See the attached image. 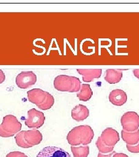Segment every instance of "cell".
<instances>
[{
	"instance_id": "1",
	"label": "cell",
	"mask_w": 139,
	"mask_h": 157,
	"mask_svg": "<svg viewBox=\"0 0 139 157\" xmlns=\"http://www.w3.org/2000/svg\"><path fill=\"white\" fill-rule=\"evenodd\" d=\"M94 137L93 129L88 125H81L74 128L68 133L67 140L71 146H87Z\"/></svg>"
},
{
	"instance_id": "2",
	"label": "cell",
	"mask_w": 139,
	"mask_h": 157,
	"mask_svg": "<svg viewBox=\"0 0 139 157\" xmlns=\"http://www.w3.org/2000/svg\"><path fill=\"white\" fill-rule=\"evenodd\" d=\"M28 100L35 104L41 110H48L53 107L55 99L49 93L40 89H34L28 91Z\"/></svg>"
},
{
	"instance_id": "3",
	"label": "cell",
	"mask_w": 139,
	"mask_h": 157,
	"mask_svg": "<svg viewBox=\"0 0 139 157\" xmlns=\"http://www.w3.org/2000/svg\"><path fill=\"white\" fill-rule=\"evenodd\" d=\"M15 139L17 146L28 148L39 144L42 141V135L37 129L23 130L17 133Z\"/></svg>"
},
{
	"instance_id": "4",
	"label": "cell",
	"mask_w": 139,
	"mask_h": 157,
	"mask_svg": "<svg viewBox=\"0 0 139 157\" xmlns=\"http://www.w3.org/2000/svg\"><path fill=\"white\" fill-rule=\"evenodd\" d=\"M53 84L55 89L58 91L75 93L80 90L81 82L77 77L62 75L56 77Z\"/></svg>"
},
{
	"instance_id": "5",
	"label": "cell",
	"mask_w": 139,
	"mask_h": 157,
	"mask_svg": "<svg viewBox=\"0 0 139 157\" xmlns=\"http://www.w3.org/2000/svg\"><path fill=\"white\" fill-rule=\"evenodd\" d=\"M22 124L12 115H6L0 124V137L8 138L16 135L22 129Z\"/></svg>"
},
{
	"instance_id": "6",
	"label": "cell",
	"mask_w": 139,
	"mask_h": 157,
	"mask_svg": "<svg viewBox=\"0 0 139 157\" xmlns=\"http://www.w3.org/2000/svg\"><path fill=\"white\" fill-rule=\"evenodd\" d=\"M121 124L123 130L126 132H134L139 129V115L136 112H125L121 117Z\"/></svg>"
},
{
	"instance_id": "7",
	"label": "cell",
	"mask_w": 139,
	"mask_h": 157,
	"mask_svg": "<svg viewBox=\"0 0 139 157\" xmlns=\"http://www.w3.org/2000/svg\"><path fill=\"white\" fill-rule=\"evenodd\" d=\"M45 121L44 113L33 108L28 111L27 118L25 119V124L29 128L38 129L43 126Z\"/></svg>"
},
{
	"instance_id": "8",
	"label": "cell",
	"mask_w": 139,
	"mask_h": 157,
	"mask_svg": "<svg viewBox=\"0 0 139 157\" xmlns=\"http://www.w3.org/2000/svg\"><path fill=\"white\" fill-rule=\"evenodd\" d=\"M37 80V76L33 71H24L17 76L16 83L19 88L26 89L35 84Z\"/></svg>"
},
{
	"instance_id": "9",
	"label": "cell",
	"mask_w": 139,
	"mask_h": 157,
	"mask_svg": "<svg viewBox=\"0 0 139 157\" xmlns=\"http://www.w3.org/2000/svg\"><path fill=\"white\" fill-rule=\"evenodd\" d=\"M36 157H71L70 154L63 148L49 146L44 148Z\"/></svg>"
},
{
	"instance_id": "10",
	"label": "cell",
	"mask_w": 139,
	"mask_h": 157,
	"mask_svg": "<svg viewBox=\"0 0 139 157\" xmlns=\"http://www.w3.org/2000/svg\"><path fill=\"white\" fill-rule=\"evenodd\" d=\"M100 137L106 145L110 147H114L120 140L118 132L111 128H107L104 129Z\"/></svg>"
},
{
	"instance_id": "11",
	"label": "cell",
	"mask_w": 139,
	"mask_h": 157,
	"mask_svg": "<svg viewBox=\"0 0 139 157\" xmlns=\"http://www.w3.org/2000/svg\"><path fill=\"white\" fill-rule=\"evenodd\" d=\"M109 100L111 104L117 107H121L127 101L128 97L126 93L123 90H113L109 95Z\"/></svg>"
},
{
	"instance_id": "12",
	"label": "cell",
	"mask_w": 139,
	"mask_h": 157,
	"mask_svg": "<svg viewBox=\"0 0 139 157\" xmlns=\"http://www.w3.org/2000/svg\"><path fill=\"white\" fill-rule=\"evenodd\" d=\"M89 116V109L82 104L77 105L71 111L72 119L76 121H83Z\"/></svg>"
},
{
	"instance_id": "13",
	"label": "cell",
	"mask_w": 139,
	"mask_h": 157,
	"mask_svg": "<svg viewBox=\"0 0 139 157\" xmlns=\"http://www.w3.org/2000/svg\"><path fill=\"white\" fill-rule=\"evenodd\" d=\"M79 74L82 76L83 82L89 83L95 78H100L102 73V70L99 69H77Z\"/></svg>"
},
{
	"instance_id": "14",
	"label": "cell",
	"mask_w": 139,
	"mask_h": 157,
	"mask_svg": "<svg viewBox=\"0 0 139 157\" xmlns=\"http://www.w3.org/2000/svg\"><path fill=\"white\" fill-rule=\"evenodd\" d=\"M123 73L119 69H110L105 72L104 79L109 84H116L119 83L123 78Z\"/></svg>"
},
{
	"instance_id": "15",
	"label": "cell",
	"mask_w": 139,
	"mask_h": 157,
	"mask_svg": "<svg viewBox=\"0 0 139 157\" xmlns=\"http://www.w3.org/2000/svg\"><path fill=\"white\" fill-rule=\"evenodd\" d=\"M121 137L126 144L134 146L139 141V129L134 132H126L124 130L121 131Z\"/></svg>"
},
{
	"instance_id": "16",
	"label": "cell",
	"mask_w": 139,
	"mask_h": 157,
	"mask_svg": "<svg viewBox=\"0 0 139 157\" xmlns=\"http://www.w3.org/2000/svg\"><path fill=\"white\" fill-rule=\"evenodd\" d=\"M80 92L77 93V96L80 101H89L93 95V91L88 84H82L81 85Z\"/></svg>"
},
{
	"instance_id": "17",
	"label": "cell",
	"mask_w": 139,
	"mask_h": 157,
	"mask_svg": "<svg viewBox=\"0 0 139 157\" xmlns=\"http://www.w3.org/2000/svg\"><path fill=\"white\" fill-rule=\"evenodd\" d=\"M71 150L74 157H88L89 155V146H71Z\"/></svg>"
},
{
	"instance_id": "18",
	"label": "cell",
	"mask_w": 139,
	"mask_h": 157,
	"mask_svg": "<svg viewBox=\"0 0 139 157\" xmlns=\"http://www.w3.org/2000/svg\"><path fill=\"white\" fill-rule=\"evenodd\" d=\"M96 144L97 147V149L99 150V151L101 153L107 154V153H110V152L114 151V147H110V146H107L106 144L101 139L100 137H99L98 138L97 140L96 141Z\"/></svg>"
},
{
	"instance_id": "19",
	"label": "cell",
	"mask_w": 139,
	"mask_h": 157,
	"mask_svg": "<svg viewBox=\"0 0 139 157\" xmlns=\"http://www.w3.org/2000/svg\"><path fill=\"white\" fill-rule=\"evenodd\" d=\"M126 148L128 151L132 153L137 154L139 153V143L134 146H130L126 144Z\"/></svg>"
},
{
	"instance_id": "20",
	"label": "cell",
	"mask_w": 139,
	"mask_h": 157,
	"mask_svg": "<svg viewBox=\"0 0 139 157\" xmlns=\"http://www.w3.org/2000/svg\"><path fill=\"white\" fill-rule=\"evenodd\" d=\"M6 157H28L24 153L20 151H13L8 153Z\"/></svg>"
},
{
	"instance_id": "21",
	"label": "cell",
	"mask_w": 139,
	"mask_h": 157,
	"mask_svg": "<svg viewBox=\"0 0 139 157\" xmlns=\"http://www.w3.org/2000/svg\"><path fill=\"white\" fill-rule=\"evenodd\" d=\"M116 152L113 151L111 152L110 153H107V154H103V153H101V152H99L97 157H112V156L114 155V154Z\"/></svg>"
},
{
	"instance_id": "22",
	"label": "cell",
	"mask_w": 139,
	"mask_h": 157,
	"mask_svg": "<svg viewBox=\"0 0 139 157\" xmlns=\"http://www.w3.org/2000/svg\"><path fill=\"white\" fill-rule=\"evenodd\" d=\"M5 80V75L4 72L0 69V84H2Z\"/></svg>"
},
{
	"instance_id": "23",
	"label": "cell",
	"mask_w": 139,
	"mask_h": 157,
	"mask_svg": "<svg viewBox=\"0 0 139 157\" xmlns=\"http://www.w3.org/2000/svg\"><path fill=\"white\" fill-rule=\"evenodd\" d=\"M112 157H129L127 155L123 153H117L115 152Z\"/></svg>"
},
{
	"instance_id": "24",
	"label": "cell",
	"mask_w": 139,
	"mask_h": 157,
	"mask_svg": "<svg viewBox=\"0 0 139 157\" xmlns=\"http://www.w3.org/2000/svg\"><path fill=\"white\" fill-rule=\"evenodd\" d=\"M133 73H134V76L136 78L139 79V69H134V71H133Z\"/></svg>"
}]
</instances>
